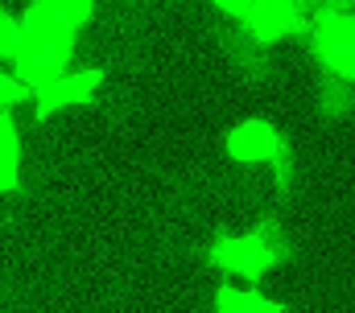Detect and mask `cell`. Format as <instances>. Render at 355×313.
<instances>
[{
    "label": "cell",
    "mask_w": 355,
    "mask_h": 313,
    "mask_svg": "<svg viewBox=\"0 0 355 313\" xmlns=\"http://www.w3.org/2000/svg\"><path fill=\"white\" fill-rule=\"evenodd\" d=\"M285 256V243L277 231H252V235H219L207 247V260L215 272L223 276H240V280H261L272 272Z\"/></svg>",
    "instance_id": "6da1fadb"
},
{
    "label": "cell",
    "mask_w": 355,
    "mask_h": 313,
    "mask_svg": "<svg viewBox=\"0 0 355 313\" xmlns=\"http://www.w3.org/2000/svg\"><path fill=\"white\" fill-rule=\"evenodd\" d=\"M306 37L322 71L355 82V12H310Z\"/></svg>",
    "instance_id": "7a4b0ae2"
},
{
    "label": "cell",
    "mask_w": 355,
    "mask_h": 313,
    "mask_svg": "<svg viewBox=\"0 0 355 313\" xmlns=\"http://www.w3.org/2000/svg\"><path fill=\"white\" fill-rule=\"evenodd\" d=\"M71 58H75V42L46 37V33H29L21 25V37H17V50H12L8 66H12V75L33 91V87L50 82L54 75L71 71Z\"/></svg>",
    "instance_id": "3957f363"
},
{
    "label": "cell",
    "mask_w": 355,
    "mask_h": 313,
    "mask_svg": "<svg viewBox=\"0 0 355 313\" xmlns=\"http://www.w3.org/2000/svg\"><path fill=\"white\" fill-rule=\"evenodd\" d=\"M240 33L252 37L257 46H272L289 33H310V8L306 0H248Z\"/></svg>",
    "instance_id": "277c9868"
},
{
    "label": "cell",
    "mask_w": 355,
    "mask_h": 313,
    "mask_svg": "<svg viewBox=\"0 0 355 313\" xmlns=\"http://www.w3.org/2000/svg\"><path fill=\"white\" fill-rule=\"evenodd\" d=\"M91 12H95V0H33L21 12V25L29 33H46V37L75 42L87 29Z\"/></svg>",
    "instance_id": "5b68a950"
},
{
    "label": "cell",
    "mask_w": 355,
    "mask_h": 313,
    "mask_svg": "<svg viewBox=\"0 0 355 313\" xmlns=\"http://www.w3.org/2000/svg\"><path fill=\"white\" fill-rule=\"evenodd\" d=\"M103 87V71H62L50 82L33 87L29 99H33V116L37 120H50L54 111L62 107H79V103H91Z\"/></svg>",
    "instance_id": "8992f818"
},
{
    "label": "cell",
    "mask_w": 355,
    "mask_h": 313,
    "mask_svg": "<svg viewBox=\"0 0 355 313\" xmlns=\"http://www.w3.org/2000/svg\"><path fill=\"white\" fill-rule=\"evenodd\" d=\"M281 132H277V124H268V120H240L232 132H227V141H223V149L232 161H248V165H268L272 156L281 153Z\"/></svg>",
    "instance_id": "52a82bcc"
},
{
    "label": "cell",
    "mask_w": 355,
    "mask_h": 313,
    "mask_svg": "<svg viewBox=\"0 0 355 313\" xmlns=\"http://www.w3.org/2000/svg\"><path fill=\"white\" fill-rule=\"evenodd\" d=\"M318 107H322L327 120H347V116H355V82L322 71V78H318Z\"/></svg>",
    "instance_id": "ba28073f"
},
{
    "label": "cell",
    "mask_w": 355,
    "mask_h": 313,
    "mask_svg": "<svg viewBox=\"0 0 355 313\" xmlns=\"http://www.w3.org/2000/svg\"><path fill=\"white\" fill-rule=\"evenodd\" d=\"M17 169H21V132L12 111H0V194L17 190Z\"/></svg>",
    "instance_id": "9c48e42d"
},
{
    "label": "cell",
    "mask_w": 355,
    "mask_h": 313,
    "mask_svg": "<svg viewBox=\"0 0 355 313\" xmlns=\"http://www.w3.org/2000/svg\"><path fill=\"white\" fill-rule=\"evenodd\" d=\"M215 313H285L281 301H272L257 289H227L219 285L215 289Z\"/></svg>",
    "instance_id": "30bf717a"
},
{
    "label": "cell",
    "mask_w": 355,
    "mask_h": 313,
    "mask_svg": "<svg viewBox=\"0 0 355 313\" xmlns=\"http://www.w3.org/2000/svg\"><path fill=\"white\" fill-rule=\"evenodd\" d=\"M227 58H232V66H240L248 78H261L265 66H268L265 46H257V42L244 37V33H232V37H227Z\"/></svg>",
    "instance_id": "8fae6325"
},
{
    "label": "cell",
    "mask_w": 355,
    "mask_h": 313,
    "mask_svg": "<svg viewBox=\"0 0 355 313\" xmlns=\"http://www.w3.org/2000/svg\"><path fill=\"white\" fill-rule=\"evenodd\" d=\"M268 165H272V177H277V186H289V181H293V149H289V145H281V153L272 156Z\"/></svg>",
    "instance_id": "7c38bea8"
},
{
    "label": "cell",
    "mask_w": 355,
    "mask_h": 313,
    "mask_svg": "<svg viewBox=\"0 0 355 313\" xmlns=\"http://www.w3.org/2000/svg\"><path fill=\"white\" fill-rule=\"evenodd\" d=\"M211 4H215L219 12H227V17H236V21H240V17H244V8H248V0H211Z\"/></svg>",
    "instance_id": "4fadbf2b"
}]
</instances>
